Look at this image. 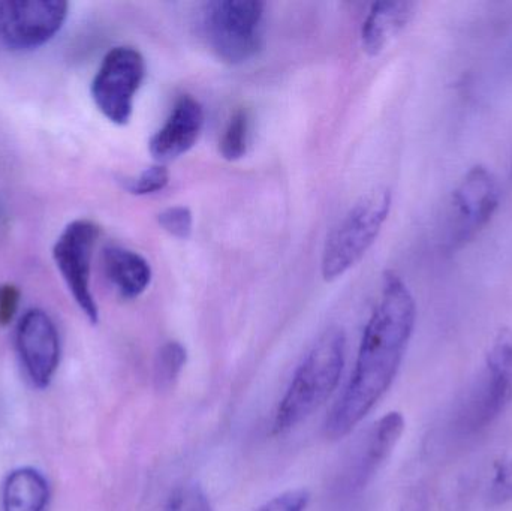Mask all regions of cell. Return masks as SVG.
I'll return each mask as SVG.
<instances>
[{
	"mask_svg": "<svg viewBox=\"0 0 512 511\" xmlns=\"http://www.w3.org/2000/svg\"><path fill=\"white\" fill-rule=\"evenodd\" d=\"M415 321L417 305L408 285L397 273H385L351 380L325 422L331 440L346 437L384 398L402 365Z\"/></svg>",
	"mask_w": 512,
	"mask_h": 511,
	"instance_id": "1",
	"label": "cell"
},
{
	"mask_svg": "<svg viewBox=\"0 0 512 511\" xmlns=\"http://www.w3.org/2000/svg\"><path fill=\"white\" fill-rule=\"evenodd\" d=\"M346 362V336L328 329L315 342L292 377L274 416L273 432L280 435L309 419L333 395Z\"/></svg>",
	"mask_w": 512,
	"mask_h": 511,
	"instance_id": "2",
	"label": "cell"
},
{
	"mask_svg": "<svg viewBox=\"0 0 512 511\" xmlns=\"http://www.w3.org/2000/svg\"><path fill=\"white\" fill-rule=\"evenodd\" d=\"M391 204L393 195L390 189H373L340 219L328 236L322 252L321 270L325 281L342 278L360 263L387 222Z\"/></svg>",
	"mask_w": 512,
	"mask_h": 511,
	"instance_id": "3",
	"label": "cell"
},
{
	"mask_svg": "<svg viewBox=\"0 0 512 511\" xmlns=\"http://www.w3.org/2000/svg\"><path fill=\"white\" fill-rule=\"evenodd\" d=\"M201 29L210 50L230 65H242L264 47L265 3L218 0L204 5Z\"/></svg>",
	"mask_w": 512,
	"mask_h": 511,
	"instance_id": "4",
	"label": "cell"
},
{
	"mask_svg": "<svg viewBox=\"0 0 512 511\" xmlns=\"http://www.w3.org/2000/svg\"><path fill=\"white\" fill-rule=\"evenodd\" d=\"M512 402V330L496 335L486 365L466 396L456 426L463 435L480 434L505 413Z\"/></svg>",
	"mask_w": 512,
	"mask_h": 511,
	"instance_id": "5",
	"label": "cell"
},
{
	"mask_svg": "<svg viewBox=\"0 0 512 511\" xmlns=\"http://www.w3.org/2000/svg\"><path fill=\"white\" fill-rule=\"evenodd\" d=\"M144 77L146 60L137 48L126 45L111 48L90 87L93 102L102 116L114 125H128Z\"/></svg>",
	"mask_w": 512,
	"mask_h": 511,
	"instance_id": "6",
	"label": "cell"
},
{
	"mask_svg": "<svg viewBox=\"0 0 512 511\" xmlns=\"http://www.w3.org/2000/svg\"><path fill=\"white\" fill-rule=\"evenodd\" d=\"M101 228L90 219L69 222L53 246V260L72 299L87 320L98 324L99 308L92 293V258Z\"/></svg>",
	"mask_w": 512,
	"mask_h": 511,
	"instance_id": "7",
	"label": "cell"
},
{
	"mask_svg": "<svg viewBox=\"0 0 512 511\" xmlns=\"http://www.w3.org/2000/svg\"><path fill=\"white\" fill-rule=\"evenodd\" d=\"M501 198L498 177L484 165L472 167L451 195L448 246L462 248L474 239L492 221Z\"/></svg>",
	"mask_w": 512,
	"mask_h": 511,
	"instance_id": "8",
	"label": "cell"
},
{
	"mask_svg": "<svg viewBox=\"0 0 512 511\" xmlns=\"http://www.w3.org/2000/svg\"><path fill=\"white\" fill-rule=\"evenodd\" d=\"M65 0H0V47L32 51L50 42L65 26Z\"/></svg>",
	"mask_w": 512,
	"mask_h": 511,
	"instance_id": "9",
	"label": "cell"
},
{
	"mask_svg": "<svg viewBox=\"0 0 512 511\" xmlns=\"http://www.w3.org/2000/svg\"><path fill=\"white\" fill-rule=\"evenodd\" d=\"M17 348L30 380L38 389L50 386L60 362L56 324L42 309H30L17 327Z\"/></svg>",
	"mask_w": 512,
	"mask_h": 511,
	"instance_id": "10",
	"label": "cell"
},
{
	"mask_svg": "<svg viewBox=\"0 0 512 511\" xmlns=\"http://www.w3.org/2000/svg\"><path fill=\"white\" fill-rule=\"evenodd\" d=\"M203 128V105L191 95L180 96L162 128L150 138V155L159 164L180 158L197 144Z\"/></svg>",
	"mask_w": 512,
	"mask_h": 511,
	"instance_id": "11",
	"label": "cell"
},
{
	"mask_svg": "<svg viewBox=\"0 0 512 511\" xmlns=\"http://www.w3.org/2000/svg\"><path fill=\"white\" fill-rule=\"evenodd\" d=\"M402 413L391 411L378 420L367 434L358 462L352 471V488H364L390 458L405 432Z\"/></svg>",
	"mask_w": 512,
	"mask_h": 511,
	"instance_id": "12",
	"label": "cell"
},
{
	"mask_svg": "<svg viewBox=\"0 0 512 511\" xmlns=\"http://www.w3.org/2000/svg\"><path fill=\"white\" fill-rule=\"evenodd\" d=\"M417 3L409 0L373 3L361 29L364 51L370 56L381 53L414 18Z\"/></svg>",
	"mask_w": 512,
	"mask_h": 511,
	"instance_id": "13",
	"label": "cell"
},
{
	"mask_svg": "<svg viewBox=\"0 0 512 511\" xmlns=\"http://www.w3.org/2000/svg\"><path fill=\"white\" fill-rule=\"evenodd\" d=\"M105 275L123 299H137L152 282L149 261L123 246L110 245L102 254Z\"/></svg>",
	"mask_w": 512,
	"mask_h": 511,
	"instance_id": "14",
	"label": "cell"
},
{
	"mask_svg": "<svg viewBox=\"0 0 512 511\" xmlns=\"http://www.w3.org/2000/svg\"><path fill=\"white\" fill-rule=\"evenodd\" d=\"M48 483L35 468L12 471L3 485V511H44L47 507Z\"/></svg>",
	"mask_w": 512,
	"mask_h": 511,
	"instance_id": "15",
	"label": "cell"
},
{
	"mask_svg": "<svg viewBox=\"0 0 512 511\" xmlns=\"http://www.w3.org/2000/svg\"><path fill=\"white\" fill-rule=\"evenodd\" d=\"M249 135H251V116L245 108H239L231 116L219 144V152L227 161H239L248 152Z\"/></svg>",
	"mask_w": 512,
	"mask_h": 511,
	"instance_id": "16",
	"label": "cell"
},
{
	"mask_svg": "<svg viewBox=\"0 0 512 511\" xmlns=\"http://www.w3.org/2000/svg\"><path fill=\"white\" fill-rule=\"evenodd\" d=\"M188 360V351L180 342L162 345L156 356L155 383L159 390H168L176 384Z\"/></svg>",
	"mask_w": 512,
	"mask_h": 511,
	"instance_id": "17",
	"label": "cell"
},
{
	"mask_svg": "<svg viewBox=\"0 0 512 511\" xmlns=\"http://www.w3.org/2000/svg\"><path fill=\"white\" fill-rule=\"evenodd\" d=\"M170 183V171L162 164L141 171L138 176L123 180V188L132 195H152L164 191Z\"/></svg>",
	"mask_w": 512,
	"mask_h": 511,
	"instance_id": "18",
	"label": "cell"
},
{
	"mask_svg": "<svg viewBox=\"0 0 512 511\" xmlns=\"http://www.w3.org/2000/svg\"><path fill=\"white\" fill-rule=\"evenodd\" d=\"M158 222L162 230L180 240L188 239L194 228V216L191 209L186 206H174L162 210L158 215Z\"/></svg>",
	"mask_w": 512,
	"mask_h": 511,
	"instance_id": "19",
	"label": "cell"
},
{
	"mask_svg": "<svg viewBox=\"0 0 512 511\" xmlns=\"http://www.w3.org/2000/svg\"><path fill=\"white\" fill-rule=\"evenodd\" d=\"M167 511H213L209 498L198 485L180 486L168 501Z\"/></svg>",
	"mask_w": 512,
	"mask_h": 511,
	"instance_id": "20",
	"label": "cell"
},
{
	"mask_svg": "<svg viewBox=\"0 0 512 511\" xmlns=\"http://www.w3.org/2000/svg\"><path fill=\"white\" fill-rule=\"evenodd\" d=\"M310 495L304 489L283 492L255 511H306Z\"/></svg>",
	"mask_w": 512,
	"mask_h": 511,
	"instance_id": "21",
	"label": "cell"
},
{
	"mask_svg": "<svg viewBox=\"0 0 512 511\" xmlns=\"http://www.w3.org/2000/svg\"><path fill=\"white\" fill-rule=\"evenodd\" d=\"M492 504H505L512 501V461L499 465L489 492Z\"/></svg>",
	"mask_w": 512,
	"mask_h": 511,
	"instance_id": "22",
	"label": "cell"
},
{
	"mask_svg": "<svg viewBox=\"0 0 512 511\" xmlns=\"http://www.w3.org/2000/svg\"><path fill=\"white\" fill-rule=\"evenodd\" d=\"M20 288L11 282L0 284V327H8L20 306Z\"/></svg>",
	"mask_w": 512,
	"mask_h": 511,
	"instance_id": "23",
	"label": "cell"
},
{
	"mask_svg": "<svg viewBox=\"0 0 512 511\" xmlns=\"http://www.w3.org/2000/svg\"><path fill=\"white\" fill-rule=\"evenodd\" d=\"M400 511H429V498H427L426 492L423 489L412 492L406 498Z\"/></svg>",
	"mask_w": 512,
	"mask_h": 511,
	"instance_id": "24",
	"label": "cell"
}]
</instances>
